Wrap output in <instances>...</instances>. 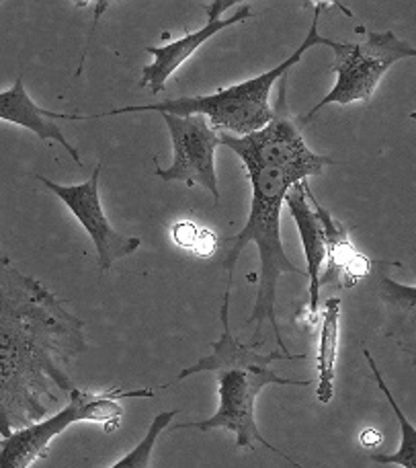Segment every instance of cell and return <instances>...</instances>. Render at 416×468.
<instances>
[{
	"label": "cell",
	"mask_w": 416,
	"mask_h": 468,
	"mask_svg": "<svg viewBox=\"0 0 416 468\" xmlns=\"http://www.w3.org/2000/svg\"><path fill=\"white\" fill-rule=\"evenodd\" d=\"M99 177H101V165H97L95 173L85 183H78V186H60V183L46 179L44 175H37V179L54 196L62 199L66 207L74 214V218L88 232L97 249L99 270L109 271L115 261L136 253L141 240L138 237H123L107 220L101 206V196H99Z\"/></svg>",
	"instance_id": "cell-8"
},
{
	"label": "cell",
	"mask_w": 416,
	"mask_h": 468,
	"mask_svg": "<svg viewBox=\"0 0 416 468\" xmlns=\"http://www.w3.org/2000/svg\"><path fill=\"white\" fill-rule=\"evenodd\" d=\"M338 321H340V298H328L327 303H324L318 359H316V370H318V388H316V397H318L322 405H328L332 397H335Z\"/></svg>",
	"instance_id": "cell-14"
},
{
	"label": "cell",
	"mask_w": 416,
	"mask_h": 468,
	"mask_svg": "<svg viewBox=\"0 0 416 468\" xmlns=\"http://www.w3.org/2000/svg\"><path fill=\"white\" fill-rule=\"evenodd\" d=\"M307 202L318 214L320 224L324 229V242H327V270L320 275V288L335 286L338 290H348L357 286V282L368 278L373 271V261L359 253L348 239V229L343 222L337 220L327 207H322L312 196L310 187L306 189Z\"/></svg>",
	"instance_id": "cell-10"
},
{
	"label": "cell",
	"mask_w": 416,
	"mask_h": 468,
	"mask_svg": "<svg viewBox=\"0 0 416 468\" xmlns=\"http://www.w3.org/2000/svg\"><path fill=\"white\" fill-rule=\"evenodd\" d=\"M0 120L16 123V125H21V128H27L41 140L60 142V144L70 153L72 161L78 163V166H82L80 154L77 153V148H74L70 142L66 140L60 125L54 123L52 120L87 122V117L85 115H70V113H56V112H49V110H44V107H39L29 97L27 89H25L23 74L16 77L15 85L11 89H6L0 93Z\"/></svg>",
	"instance_id": "cell-11"
},
{
	"label": "cell",
	"mask_w": 416,
	"mask_h": 468,
	"mask_svg": "<svg viewBox=\"0 0 416 468\" xmlns=\"http://www.w3.org/2000/svg\"><path fill=\"white\" fill-rule=\"evenodd\" d=\"M328 5L318 3L314 11V19L307 31L306 39L299 44V48L291 54L287 60L277 64L276 69L269 72L255 77L251 80L238 82L226 89L215 90L210 95H195V97H179V99H166L162 103L152 105H131L121 107V110H111L97 115H85L87 120H99V117H109V115H123V113H144V112H156V113H169L179 117L189 115H203L207 117L212 128L220 133H230V136L243 138L248 133L261 132L263 128L273 122L276 117V110L269 103L271 89L276 85L277 79H283L286 74L302 62L304 54L314 46H328V37H322L318 33V21L322 8Z\"/></svg>",
	"instance_id": "cell-4"
},
{
	"label": "cell",
	"mask_w": 416,
	"mask_h": 468,
	"mask_svg": "<svg viewBox=\"0 0 416 468\" xmlns=\"http://www.w3.org/2000/svg\"><path fill=\"white\" fill-rule=\"evenodd\" d=\"M199 230L202 229H199L193 222H179L172 227V240L182 249L193 250L197 237H199Z\"/></svg>",
	"instance_id": "cell-17"
},
{
	"label": "cell",
	"mask_w": 416,
	"mask_h": 468,
	"mask_svg": "<svg viewBox=\"0 0 416 468\" xmlns=\"http://www.w3.org/2000/svg\"><path fill=\"white\" fill-rule=\"evenodd\" d=\"M68 397L70 403L60 413L29 428L15 430L11 436L0 440V468H29L39 458L47 456L49 444L56 436L78 421L107 423V431L113 430L123 417V399L154 397V390L113 388L107 392H87L77 387Z\"/></svg>",
	"instance_id": "cell-5"
},
{
	"label": "cell",
	"mask_w": 416,
	"mask_h": 468,
	"mask_svg": "<svg viewBox=\"0 0 416 468\" xmlns=\"http://www.w3.org/2000/svg\"><path fill=\"white\" fill-rule=\"evenodd\" d=\"M234 5L236 0H212L210 5H203L207 13L205 27L197 29L193 33H187L185 37L172 41V44L146 48V52L154 56V62L144 66V70H141V77L144 79H141L140 85L150 87L152 95L162 93L166 87V80H169L172 74L177 72V69H181V66L185 64L189 58L205 44V41H210L215 33H220L226 27H232V25L251 19L253 16L251 5H243L234 15L228 16V19H222V13L228 11V8Z\"/></svg>",
	"instance_id": "cell-9"
},
{
	"label": "cell",
	"mask_w": 416,
	"mask_h": 468,
	"mask_svg": "<svg viewBox=\"0 0 416 468\" xmlns=\"http://www.w3.org/2000/svg\"><path fill=\"white\" fill-rule=\"evenodd\" d=\"M378 267L381 270L378 271V298L384 311L381 333L416 364V288L390 278L384 271L386 261H380Z\"/></svg>",
	"instance_id": "cell-12"
},
{
	"label": "cell",
	"mask_w": 416,
	"mask_h": 468,
	"mask_svg": "<svg viewBox=\"0 0 416 468\" xmlns=\"http://www.w3.org/2000/svg\"><path fill=\"white\" fill-rule=\"evenodd\" d=\"M179 415V411H164V413H158L154 417V421L150 423V428L146 431L144 440L140 441V444L131 450L130 454H126L121 458V461L115 463L111 468H150V458H152V450L156 446L158 438H161V433L169 428L171 421L174 417Z\"/></svg>",
	"instance_id": "cell-16"
},
{
	"label": "cell",
	"mask_w": 416,
	"mask_h": 468,
	"mask_svg": "<svg viewBox=\"0 0 416 468\" xmlns=\"http://www.w3.org/2000/svg\"><path fill=\"white\" fill-rule=\"evenodd\" d=\"M220 140L224 146L240 156L253 187L251 212H248L244 229L222 242V267L226 270L228 283L232 286V271L238 257L255 242L261 257V278L255 308L244 324H256L253 337V344H256V341H263L259 339L263 324L271 323V327L276 329L277 346L283 354H289L276 314L279 278L283 273H296L307 280V273L291 263L283 249L281 207L297 183L320 175L327 166L337 163L330 156L316 154L307 148L299 125L287 107V74L281 79L276 117L267 128L243 138L220 133Z\"/></svg>",
	"instance_id": "cell-2"
},
{
	"label": "cell",
	"mask_w": 416,
	"mask_h": 468,
	"mask_svg": "<svg viewBox=\"0 0 416 468\" xmlns=\"http://www.w3.org/2000/svg\"><path fill=\"white\" fill-rule=\"evenodd\" d=\"M411 120H416V112H414V113H411Z\"/></svg>",
	"instance_id": "cell-20"
},
{
	"label": "cell",
	"mask_w": 416,
	"mask_h": 468,
	"mask_svg": "<svg viewBox=\"0 0 416 468\" xmlns=\"http://www.w3.org/2000/svg\"><path fill=\"white\" fill-rule=\"evenodd\" d=\"M172 140V165L156 175L162 181H182L189 186H202L220 202L218 175H215V150L222 146L220 133L203 115H169L162 113Z\"/></svg>",
	"instance_id": "cell-7"
},
{
	"label": "cell",
	"mask_w": 416,
	"mask_h": 468,
	"mask_svg": "<svg viewBox=\"0 0 416 468\" xmlns=\"http://www.w3.org/2000/svg\"><path fill=\"white\" fill-rule=\"evenodd\" d=\"M218 245H220V240L215 239V234L212 230L202 229V230H199V237H197V242L193 247V253L197 257H210V255L215 253Z\"/></svg>",
	"instance_id": "cell-18"
},
{
	"label": "cell",
	"mask_w": 416,
	"mask_h": 468,
	"mask_svg": "<svg viewBox=\"0 0 416 468\" xmlns=\"http://www.w3.org/2000/svg\"><path fill=\"white\" fill-rule=\"evenodd\" d=\"M359 441H361V446L365 450L373 452V450H376L381 444V433L378 430H365V431H361Z\"/></svg>",
	"instance_id": "cell-19"
},
{
	"label": "cell",
	"mask_w": 416,
	"mask_h": 468,
	"mask_svg": "<svg viewBox=\"0 0 416 468\" xmlns=\"http://www.w3.org/2000/svg\"><path fill=\"white\" fill-rule=\"evenodd\" d=\"M87 347L85 323L0 255V436L44 421L57 392L77 388L68 366Z\"/></svg>",
	"instance_id": "cell-1"
},
{
	"label": "cell",
	"mask_w": 416,
	"mask_h": 468,
	"mask_svg": "<svg viewBox=\"0 0 416 468\" xmlns=\"http://www.w3.org/2000/svg\"><path fill=\"white\" fill-rule=\"evenodd\" d=\"M222 335L218 341L212 344V354L203 356L197 364L189 366L182 370L177 380H185L193 374L207 372L212 374L215 380H218V395H220V407L213 417L205 421H191V423H179L174 425V430H185V428H195L202 431L210 430H228L234 431L236 436V446L238 448H248L253 450L256 444L265 446L271 452L279 454L286 458L287 463L294 464L296 468H304L291 461V458L283 452V450L269 444L267 440L261 436L259 428H256L255 420V403L256 397L261 395V390L267 387V384H277V387H310L312 380H291L283 378L277 372L271 370L273 362H279V359H306L307 356L299 354H261L259 347L265 344L263 341H256V344L244 346L232 335L230 331V288L226 290V298H224L222 311ZM174 380V382H177Z\"/></svg>",
	"instance_id": "cell-3"
},
{
	"label": "cell",
	"mask_w": 416,
	"mask_h": 468,
	"mask_svg": "<svg viewBox=\"0 0 416 468\" xmlns=\"http://www.w3.org/2000/svg\"><path fill=\"white\" fill-rule=\"evenodd\" d=\"M307 181L297 183V186L289 191L286 197L287 207L294 218L299 239H302V247L307 261V294H310V321H316L320 306V275H322V263L327 257V242H324V229L320 224L318 214L307 204Z\"/></svg>",
	"instance_id": "cell-13"
},
{
	"label": "cell",
	"mask_w": 416,
	"mask_h": 468,
	"mask_svg": "<svg viewBox=\"0 0 416 468\" xmlns=\"http://www.w3.org/2000/svg\"><path fill=\"white\" fill-rule=\"evenodd\" d=\"M363 356H365V359H368V364H369L371 372H373V378H376L380 390L384 392V397L388 399L390 407H392V411H394L396 420H398V425H400V448H398V452L396 454H376V452H371V461L380 463V464H400L402 468H416V428L409 420H406L402 409L398 407L394 395L390 392L384 378H381L376 359H373V356L369 354L368 349L363 351Z\"/></svg>",
	"instance_id": "cell-15"
},
{
	"label": "cell",
	"mask_w": 416,
	"mask_h": 468,
	"mask_svg": "<svg viewBox=\"0 0 416 468\" xmlns=\"http://www.w3.org/2000/svg\"><path fill=\"white\" fill-rule=\"evenodd\" d=\"M328 48L335 52L332 72L337 74V82L330 93L320 103H316L310 113L302 117L304 123L312 122L314 115L322 112L327 105L369 101L381 77L396 62L406 60V58H416V48H412L409 41L398 39L394 31L369 33L365 44L330 39Z\"/></svg>",
	"instance_id": "cell-6"
}]
</instances>
